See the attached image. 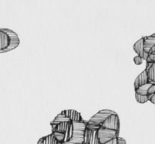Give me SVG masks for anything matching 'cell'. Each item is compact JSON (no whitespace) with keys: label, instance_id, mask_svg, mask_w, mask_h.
I'll use <instances>...</instances> for the list:
<instances>
[{"label":"cell","instance_id":"24","mask_svg":"<svg viewBox=\"0 0 155 144\" xmlns=\"http://www.w3.org/2000/svg\"><path fill=\"white\" fill-rule=\"evenodd\" d=\"M154 54H155V53H154ZM154 63H155V61H154Z\"/></svg>","mask_w":155,"mask_h":144},{"label":"cell","instance_id":"27","mask_svg":"<svg viewBox=\"0 0 155 144\" xmlns=\"http://www.w3.org/2000/svg\"><path fill=\"white\" fill-rule=\"evenodd\" d=\"M154 53H155V52H154Z\"/></svg>","mask_w":155,"mask_h":144},{"label":"cell","instance_id":"18","mask_svg":"<svg viewBox=\"0 0 155 144\" xmlns=\"http://www.w3.org/2000/svg\"><path fill=\"white\" fill-rule=\"evenodd\" d=\"M155 61V54H148V57L146 59V63H150V64H152V63H154Z\"/></svg>","mask_w":155,"mask_h":144},{"label":"cell","instance_id":"5","mask_svg":"<svg viewBox=\"0 0 155 144\" xmlns=\"http://www.w3.org/2000/svg\"><path fill=\"white\" fill-rule=\"evenodd\" d=\"M100 127L106 129L113 130L117 132H120V118L118 115L113 114L109 116L105 119L104 122L100 125Z\"/></svg>","mask_w":155,"mask_h":144},{"label":"cell","instance_id":"8","mask_svg":"<svg viewBox=\"0 0 155 144\" xmlns=\"http://www.w3.org/2000/svg\"><path fill=\"white\" fill-rule=\"evenodd\" d=\"M61 115L68 119L69 121H71L73 122H83L84 120L82 118L81 114L79 112L76 111L74 110H63L61 113Z\"/></svg>","mask_w":155,"mask_h":144},{"label":"cell","instance_id":"26","mask_svg":"<svg viewBox=\"0 0 155 144\" xmlns=\"http://www.w3.org/2000/svg\"><path fill=\"white\" fill-rule=\"evenodd\" d=\"M59 144H61V143H59Z\"/></svg>","mask_w":155,"mask_h":144},{"label":"cell","instance_id":"11","mask_svg":"<svg viewBox=\"0 0 155 144\" xmlns=\"http://www.w3.org/2000/svg\"><path fill=\"white\" fill-rule=\"evenodd\" d=\"M10 45V37L0 28V51L7 49Z\"/></svg>","mask_w":155,"mask_h":144},{"label":"cell","instance_id":"21","mask_svg":"<svg viewBox=\"0 0 155 144\" xmlns=\"http://www.w3.org/2000/svg\"><path fill=\"white\" fill-rule=\"evenodd\" d=\"M117 140H118V144H127L126 140H124V138H122V137H119L117 138Z\"/></svg>","mask_w":155,"mask_h":144},{"label":"cell","instance_id":"14","mask_svg":"<svg viewBox=\"0 0 155 144\" xmlns=\"http://www.w3.org/2000/svg\"><path fill=\"white\" fill-rule=\"evenodd\" d=\"M147 72V75L148 78V82L152 85H155V63L151 65L148 69H145Z\"/></svg>","mask_w":155,"mask_h":144},{"label":"cell","instance_id":"10","mask_svg":"<svg viewBox=\"0 0 155 144\" xmlns=\"http://www.w3.org/2000/svg\"><path fill=\"white\" fill-rule=\"evenodd\" d=\"M148 83H149V82H148V75H147V72L145 70H144L143 72H142L139 75H138V77L136 78V80H135V82H134L135 91L137 90L139 88L148 84Z\"/></svg>","mask_w":155,"mask_h":144},{"label":"cell","instance_id":"4","mask_svg":"<svg viewBox=\"0 0 155 144\" xmlns=\"http://www.w3.org/2000/svg\"><path fill=\"white\" fill-rule=\"evenodd\" d=\"M119 133L113 130L106 129L100 127L98 129V138L99 140L100 144H104L110 140L119 137Z\"/></svg>","mask_w":155,"mask_h":144},{"label":"cell","instance_id":"2","mask_svg":"<svg viewBox=\"0 0 155 144\" xmlns=\"http://www.w3.org/2000/svg\"><path fill=\"white\" fill-rule=\"evenodd\" d=\"M86 128V122H74V133L71 140L69 142L62 144H82L84 139L85 130Z\"/></svg>","mask_w":155,"mask_h":144},{"label":"cell","instance_id":"7","mask_svg":"<svg viewBox=\"0 0 155 144\" xmlns=\"http://www.w3.org/2000/svg\"><path fill=\"white\" fill-rule=\"evenodd\" d=\"M2 30L3 31L5 32V33L8 35L9 37H10V45H9L8 48L7 49L0 51V54H1V53L8 52V51H12V50H14L15 48H16L20 44L19 38H18L17 33H15L13 30H9V29H4V28H2Z\"/></svg>","mask_w":155,"mask_h":144},{"label":"cell","instance_id":"6","mask_svg":"<svg viewBox=\"0 0 155 144\" xmlns=\"http://www.w3.org/2000/svg\"><path fill=\"white\" fill-rule=\"evenodd\" d=\"M86 144H100L98 138V129L86 127L85 130L83 143Z\"/></svg>","mask_w":155,"mask_h":144},{"label":"cell","instance_id":"20","mask_svg":"<svg viewBox=\"0 0 155 144\" xmlns=\"http://www.w3.org/2000/svg\"><path fill=\"white\" fill-rule=\"evenodd\" d=\"M117 138H118V137H117ZM117 138H115V139H114V140H110V141L107 142V143H105L104 144H118Z\"/></svg>","mask_w":155,"mask_h":144},{"label":"cell","instance_id":"3","mask_svg":"<svg viewBox=\"0 0 155 144\" xmlns=\"http://www.w3.org/2000/svg\"><path fill=\"white\" fill-rule=\"evenodd\" d=\"M116 112L113 111V110H101V111L98 112V113H97L95 115H94V116L89 119V121H88V122H87L88 124H90V125L100 126L109 116L113 114H116Z\"/></svg>","mask_w":155,"mask_h":144},{"label":"cell","instance_id":"13","mask_svg":"<svg viewBox=\"0 0 155 144\" xmlns=\"http://www.w3.org/2000/svg\"><path fill=\"white\" fill-rule=\"evenodd\" d=\"M58 141L57 139L54 137V136L52 134H49V135H47L45 137H42V138L39 139V140L38 141L37 144H59Z\"/></svg>","mask_w":155,"mask_h":144},{"label":"cell","instance_id":"1","mask_svg":"<svg viewBox=\"0 0 155 144\" xmlns=\"http://www.w3.org/2000/svg\"><path fill=\"white\" fill-rule=\"evenodd\" d=\"M51 126V134L61 144L68 143L71 140L74 133V122L68 121Z\"/></svg>","mask_w":155,"mask_h":144},{"label":"cell","instance_id":"25","mask_svg":"<svg viewBox=\"0 0 155 144\" xmlns=\"http://www.w3.org/2000/svg\"><path fill=\"white\" fill-rule=\"evenodd\" d=\"M82 144H86V143H82Z\"/></svg>","mask_w":155,"mask_h":144},{"label":"cell","instance_id":"15","mask_svg":"<svg viewBox=\"0 0 155 144\" xmlns=\"http://www.w3.org/2000/svg\"><path fill=\"white\" fill-rule=\"evenodd\" d=\"M152 84L151 83H148V84L142 86V87L139 88L137 90H136V93L139 94L140 95H144V96H147V92H148V88H149L150 86Z\"/></svg>","mask_w":155,"mask_h":144},{"label":"cell","instance_id":"9","mask_svg":"<svg viewBox=\"0 0 155 144\" xmlns=\"http://www.w3.org/2000/svg\"><path fill=\"white\" fill-rule=\"evenodd\" d=\"M133 49L136 51V54H138L137 56L142 57L143 60H146L147 57H148V54H147L146 52H145L144 51V39L143 37L142 39H140L139 40H138L136 43L133 45Z\"/></svg>","mask_w":155,"mask_h":144},{"label":"cell","instance_id":"16","mask_svg":"<svg viewBox=\"0 0 155 144\" xmlns=\"http://www.w3.org/2000/svg\"><path fill=\"white\" fill-rule=\"evenodd\" d=\"M136 99L138 103L139 104H145L148 101V96H144V95H140L139 94L136 93Z\"/></svg>","mask_w":155,"mask_h":144},{"label":"cell","instance_id":"12","mask_svg":"<svg viewBox=\"0 0 155 144\" xmlns=\"http://www.w3.org/2000/svg\"><path fill=\"white\" fill-rule=\"evenodd\" d=\"M144 39V51L148 54L150 50L153 48L155 45V38L153 36H145L143 37Z\"/></svg>","mask_w":155,"mask_h":144},{"label":"cell","instance_id":"19","mask_svg":"<svg viewBox=\"0 0 155 144\" xmlns=\"http://www.w3.org/2000/svg\"><path fill=\"white\" fill-rule=\"evenodd\" d=\"M133 60H134V63L136 65H141L142 63V61H143V59L142 57H139V56H136V57H134Z\"/></svg>","mask_w":155,"mask_h":144},{"label":"cell","instance_id":"22","mask_svg":"<svg viewBox=\"0 0 155 144\" xmlns=\"http://www.w3.org/2000/svg\"><path fill=\"white\" fill-rule=\"evenodd\" d=\"M148 101H150L151 103H152L153 104H155V93L151 97V98H148Z\"/></svg>","mask_w":155,"mask_h":144},{"label":"cell","instance_id":"17","mask_svg":"<svg viewBox=\"0 0 155 144\" xmlns=\"http://www.w3.org/2000/svg\"><path fill=\"white\" fill-rule=\"evenodd\" d=\"M155 93V85H151L148 88V92H147V96L148 98H151L153 94Z\"/></svg>","mask_w":155,"mask_h":144},{"label":"cell","instance_id":"23","mask_svg":"<svg viewBox=\"0 0 155 144\" xmlns=\"http://www.w3.org/2000/svg\"><path fill=\"white\" fill-rule=\"evenodd\" d=\"M151 36H153V37L155 38V33H154V34H152V35H151Z\"/></svg>","mask_w":155,"mask_h":144}]
</instances>
